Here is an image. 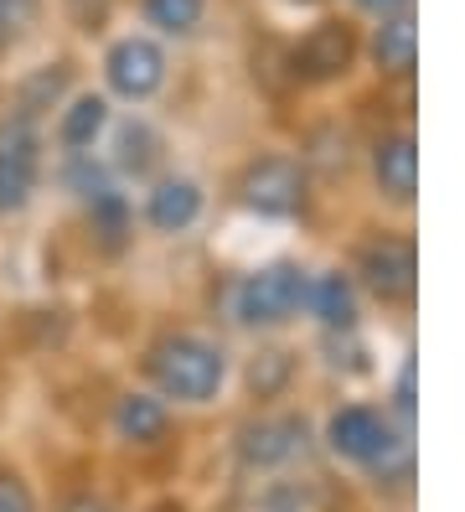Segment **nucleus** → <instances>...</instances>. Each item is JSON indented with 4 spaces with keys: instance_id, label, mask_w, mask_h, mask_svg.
Here are the masks:
<instances>
[{
    "instance_id": "nucleus-1",
    "label": "nucleus",
    "mask_w": 465,
    "mask_h": 512,
    "mask_svg": "<svg viewBox=\"0 0 465 512\" xmlns=\"http://www.w3.org/2000/svg\"><path fill=\"white\" fill-rule=\"evenodd\" d=\"M150 383L161 399L176 404H212L228 388V352L197 337V331H176V337H161L145 357Z\"/></svg>"
},
{
    "instance_id": "nucleus-2",
    "label": "nucleus",
    "mask_w": 465,
    "mask_h": 512,
    "mask_svg": "<svg viewBox=\"0 0 465 512\" xmlns=\"http://www.w3.org/2000/svg\"><path fill=\"white\" fill-rule=\"evenodd\" d=\"M326 445H331V456L336 461H347V466H367L372 476H403L409 471V445H403V435L388 430V419L378 409H367V404H347V409H336L326 419Z\"/></svg>"
},
{
    "instance_id": "nucleus-3",
    "label": "nucleus",
    "mask_w": 465,
    "mask_h": 512,
    "mask_svg": "<svg viewBox=\"0 0 465 512\" xmlns=\"http://www.w3.org/2000/svg\"><path fill=\"white\" fill-rule=\"evenodd\" d=\"M171 78L166 42L155 32H124L104 47V88L124 104H150Z\"/></svg>"
},
{
    "instance_id": "nucleus-4",
    "label": "nucleus",
    "mask_w": 465,
    "mask_h": 512,
    "mask_svg": "<svg viewBox=\"0 0 465 512\" xmlns=\"http://www.w3.org/2000/svg\"><path fill=\"white\" fill-rule=\"evenodd\" d=\"M305 285L310 275L295 264H259L248 269L233 290V316L254 331H269V326H285L305 311Z\"/></svg>"
},
{
    "instance_id": "nucleus-5",
    "label": "nucleus",
    "mask_w": 465,
    "mask_h": 512,
    "mask_svg": "<svg viewBox=\"0 0 465 512\" xmlns=\"http://www.w3.org/2000/svg\"><path fill=\"white\" fill-rule=\"evenodd\" d=\"M42 182V135H37V119L11 114L0 125V223L26 213V202L37 197Z\"/></svg>"
},
{
    "instance_id": "nucleus-6",
    "label": "nucleus",
    "mask_w": 465,
    "mask_h": 512,
    "mask_svg": "<svg viewBox=\"0 0 465 512\" xmlns=\"http://www.w3.org/2000/svg\"><path fill=\"white\" fill-rule=\"evenodd\" d=\"M357 52H362V37L352 32V21L321 16V21H310L300 32V42L290 47V68H295L300 83H336V78L352 73Z\"/></svg>"
},
{
    "instance_id": "nucleus-7",
    "label": "nucleus",
    "mask_w": 465,
    "mask_h": 512,
    "mask_svg": "<svg viewBox=\"0 0 465 512\" xmlns=\"http://www.w3.org/2000/svg\"><path fill=\"white\" fill-rule=\"evenodd\" d=\"M357 275L378 300L403 306V300H414V285H419V254H414L409 238H372L362 249Z\"/></svg>"
},
{
    "instance_id": "nucleus-8",
    "label": "nucleus",
    "mask_w": 465,
    "mask_h": 512,
    "mask_svg": "<svg viewBox=\"0 0 465 512\" xmlns=\"http://www.w3.org/2000/svg\"><path fill=\"white\" fill-rule=\"evenodd\" d=\"M305 450V419L295 414H264L238 430V461L248 471H279Z\"/></svg>"
},
{
    "instance_id": "nucleus-9",
    "label": "nucleus",
    "mask_w": 465,
    "mask_h": 512,
    "mask_svg": "<svg viewBox=\"0 0 465 512\" xmlns=\"http://www.w3.org/2000/svg\"><path fill=\"white\" fill-rule=\"evenodd\" d=\"M305 197V171L290 161V156H264L243 171V202L254 213H269V218H290Z\"/></svg>"
},
{
    "instance_id": "nucleus-10",
    "label": "nucleus",
    "mask_w": 465,
    "mask_h": 512,
    "mask_svg": "<svg viewBox=\"0 0 465 512\" xmlns=\"http://www.w3.org/2000/svg\"><path fill=\"white\" fill-rule=\"evenodd\" d=\"M202 207H207V192H202L197 176H161V182L145 192V223L155 233L176 238L186 228H197Z\"/></svg>"
},
{
    "instance_id": "nucleus-11",
    "label": "nucleus",
    "mask_w": 465,
    "mask_h": 512,
    "mask_svg": "<svg viewBox=\"0 0 465 512\" xmlns=\"http://www.w3.org/2000/svg\"><path fill=\"white\" fill-rule=\"evenodd\" d=\"M367 57L383 78H409L419 63V26L414 11H398V16H378L367 32Z\"/></svg>"
},
{
    "instance_id": "nucleus-12",
    "label": "nucleus",
    "mask_w": 465,
    "mask_h": 512,
    "mask_svg": "<svg viewBox=\"0 0 465 512\" xmlns=\"http://www.w3.org/2000/svg\"><path fill=\"white\" fill-rule=\"evenodd\" d=\"M372 182L388 202H414L419 192V145L409 130H393L372 145Z\"/></svg>"
},
{
    "instance_id": "nucleus-13",
    "label": "nucleus",
    "mask_w": 465,
    "mask_h": 512,
    "mask_svg": "<svg viewBox=\"0 0 465 512\" xmlns=\"http://www.w3.org/2000/svg\"><path fill=\"white\" fill-rule=\"evenodd\" d=\"M109 94H93V88H83V94H73L68 104H62L57 114V145L68 150V156H88L93 145H99L109 135Z\"/></svg>"
},
{
    "instance_id": "nucleus-14",
    "label": "nucleus",
    "mask_w": 465,
    "mask_h": 512,
    "mask_svg": "<svg viewBox=\"0 0 465 512\" xmlns=\"http://www.w3.org/2000/svg\"><path fill=\"white\" fill-rule=\"evenodd\" d=\"M114 435H119L124 445H140V450L161 445V440L171 435V409H166V399H161V394H119V404H114Z\"/></svg>"
},
{
    "instance_id": "nucleus-15",
    "label": "nucleus",
    "mask_w": 465,
    "mask_h": 512,
    "mask_svg": "<svg viewBox=\"0 0 465 512\" xmlns=\"http://www.w3.org/2000/svg\"><path fill=\"white\" fill-rule=\"evenodd\" d=\"M305 311L316 316L326 331H357V285L341 275V269L310 275V285H305Z\"/></svg>"
},
{
    "instance_id": "nucleus-16",
    "label": "nucleus",
    "mask_w": 465,
    "mask_h": 512,
    "mask_svg": "<svg viewBox=\"0 0 465 512\" xmlns=\"http://www.w3.org/2000/svg\"><path fill=\"white\" fill-rule=\"evenodd\" d=\"M140 21L161 42H192L207 26V0H140Z\"/></svg>"
},
{
    "instance_id": "nucleus-17",
    "label": "nucleus",
    "mask_w": 465,
    "mask_h": 512,
    "mask_svg": "<svg viewBox=\"0 0 465 512\" xmlns=\"http://www.w3.org/2000/svg\"><path fill=\"white\" fill-rule=\"evenodd\" d=\"M155 150H161V135H155L145 119H130V125L119 130V171H135V176H145L150 171V161H155Z\"/></svg>"
},
{
    "instance_id": "nucleus-18",
    "label": "nucleus",
    "mask_w": 465,
    "mask_h": 512,
    "mask_svg": "<svg viewBox=\"0 0 465 512\" xmlns=\"http://www.w3.org/2000/svg\"><path fill=\"white\" fill-rule=\"evenodd\" d=\"M295 373V357L285 347H269L254 357V368H248V388H254L259 399H274V394H285V383Z\"/></svg>"
},
{
    "instance_id": "nucleus-19",
    "label": "nucleus",
    "mask_w": 465,
    "mask_h": 512,
    "mask_svg": "<svg viewBox=\"0 0 465 512\" xmlns=\"http://www.w3.org/2000/svg\"><path fill=\"white\" fill-rule=\"evenodd\" d=\"M62 88H68V68H42V73H31L26 78V88H21V114L26 119H37L42 109H52V104H62Z\"/></svg>"
},
{
    "instance_id": "nucleus-20",
    "label": "nucleus",
    "mask_w": 465,
    "mask_h": 512,
    "mask_svg": "<svg viewBox=\"0 0 465 512\" xmlns=\"http://www.w3.org/2000/svg\"><path fill=\"white\" fill-rule=\"evenodd\" d=\"M42 16V0H0V47H16Z\"/></svg>"
},
{
    "instance_id": "nucleus-21",
    "label": "nucleus",
    "mask_w": 465,
    "mask_h": 512,
    "mask_svg": "<svg viewBox=\"0 0 465 512\" xmlns=\"http://www.w3.org/2000/svg\"><path fill=\"white\" fill-rule=\"evenodd\" d=\"M0 512H37V492L21 471H0Z\"/></svg>"
},
{
    "instance_id": "nucleus-22",
    "label": "nucleus",
    "mask_w": 465,
    "mask_h": 512,
    "mask_svg": "<svg viewBox=\"0 0 465 512\" xmlns=\"http://www.w3.org/2000/svg\"><path fill=\"white\" fill-rule=\"evenodd\" d=\"M347 6L367 21H378V16H398V11H414V0H347Z\"/></svg>"
},
{
    "instance_id": "nucleus-23",
    "label": "nucleus",
    "mask_w": 465,
    "mask_h": 512,
    "mask_svg": "<svg viewBox=\"0 0 465 512\" xmlns=\"http://www.w3.org/2000/svg\"><path fill=\"white\" fill-rule=\"evenodd\" d=\"M57 512H114L104 497H93V492H78V497H68V502H62Z\"/></svg>"
},
{
    "instance_id": "nucleus-24",
    "label": "nucleus",
    "mask_w": 465,
    "mask_h": 512,
    "mask_svg": "<svg viewBox=\"0 0 465 512\" xmlns=\"http://www.w3.org/2000/svg\"><path fill=\"white\" fill-rule=\"evenodd\" d=\"M398 409H403V414H414V368H403V373H398Z\"/></svg>"
},
{
    "instance_id": "nucleus-25",
    "label": "nucleus",
    "mask_w": 465,
    "mask_h": 512,
    "mask_svg": "<svg viewBox=\"0 0 465 512\" xmlns=\"http://www.w3.org/2000/svg\"><path fill=\"white\" fill-rule=\"evenodd\" d=\"M155 512H181V507H176V502H161V507H155Z\"/></svg>"
}]
</instances>
